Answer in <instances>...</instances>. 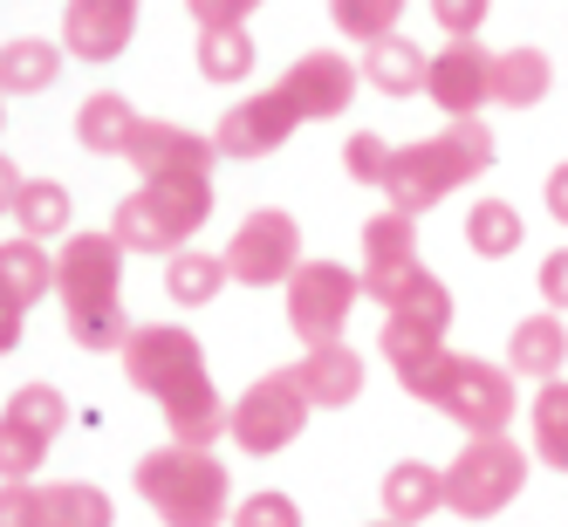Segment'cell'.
I'll use <instances>...</instances> for the list:
<instances>
[{
	"instance_id": "6da1fadb",
	"label": "cell",
	"mask_w": 568,
	"mask_h": 527,
	"mask_svg": "<svg viewBox=\"0 0 568 527\" xmlns=\"http://www.w3.org/2000/svg\"><path fill=\"white\" fill-rule=\"evenodd\" d=\"M124 377L131 391H144L158 412H165L172 425V445H213L226 438V412L233 404L220 397L213 371H206V343H199L192 330H179V322H151V330H138L124 343Z\"/></svg>"
},
{
	"instance_id": "7a4b0ae2",
	"label": "cell",
	"mask_w": 568,
	"mask_h": 527,
	"mask_svg": "<svg viewBox=\"0 0 568 527\" xmlns=\"http://www.w3.org/2000/svg\"><path fill=\"white\" fill-rule=\"evenodd\" d=\"M55 302L69 322V343H83L90 356H124L131 330V308H124V247L116 233H69L62 254H55Z\"/></svg>"
},
{
	"instance_id": "3957f363",
	"label": "cell",
	"mask_w": 568,
	"mask_h": 527,
	"mask_svg": "<svg viewBox=\"0 0 568 527\" xmlns=\"http://www.w3.org/2000/svg\"><path fill=\"white\" fill-rule=\"evenodd\" d=\"M494 131L479 124V116H459V124H445L438 138H412V144H397L390 151V179H384V199H390V213L404 220H418L432 206H445L459 185L486 179L494 172Z\"/></svg>"
},
{
	"instance_id": "277c9868",
	"label": "cell",
	"mask_w": 568,
	"mask_h": 527,
	"mask_svg": "<svg viewBox=\"0 0 568 527\" xmlns=\"http://www.w3.org/2000/svg\"><path fill=\"white\" fill-rule=\"evenodd\" d=\"M220 206V192L213 179H144L131 199H116V213H110V233H116V247L124 254H185L199 226L213 220Z\"/></svg>"
},
{
	"instance_id": "5b68a950",
	"label": "cell",
	"mask_w": 568,
	"mask_h": 527,
	"mask_svg": "<svg viewBox=\"0 0 568 527\" xmlns=\"http://www.w3.org/2000/svg\"><path fill=\"white\" fill-rule=\"evenodd\" d=\"M138 494L165 527H220L233 507V479L206 445H158L138 459Z\"/></svg>"
},
{
	"instance_id": "8992f818",
	"label": "cell",
	"mask_w": 568,
	"mask_h": 527,
	"mask_svg": "<svg viewBox=\"0 0 568 527\" xmlns=\"http://www.w3.org/2000/svg\"><path fill=\"white\" fill-rule=\"evenodd\" d=\"M527 486V453L500 432V438H466L459 459L445 466V507L459 520H494L520 500Z\"/></svg>"
},
{
	"instance_id": "52a82bcc",
	"label": "cell",
	"mask_w": 568,
	"mask_h": 527,
	"mask_svg": "<svg viewBox=\"0 0 568 527\" xmlns=\"http://www.w3.org/2000/svg\"><path fill=\"white\" fill-rule=\"evenodd\" d=\"M308 391L295 384V371H267L254 377L247 391L233 397V412H226V438L240 445V453H254V459H274V453H288V445L308 432Z\"/></svg>"
},
{
	"instance_id": "ba28073f",
	"label": "cell",
	"mask_w": 568,
	"mask_h": 527,
	"mask_svg": "<svg viewBox=\"0 0 568 527\" xmlns=\"http://www.w3.org/2000/svg\"><path fill=\"white\" fill-rule=\"evenodd\" d=\"M281 295H288V330L302 336V349H322V343H343L349 315L363 302V274L343 261H302Z\"/></svg>"
},
{
	"instance_id": "9c48e42d",
	"label": "cell",
	"mask_w": 568,
	"mask_h": 527,
	"mask_svg": "<svg viewBox=\"0 0 568 527\" xmlns=\"http://www.w3.org/2000/svg\"><path fill=\"white\" fill-rule=\"evenodd\" d=\"M302 267V226L295 213H281V206H261L233 226L226 240V274L233 281H247V288H288Z\"/></svg>"
},
{
	"instance_id": "30bf717a",
	"label": "cell",
	"mask_w": 568,
	"mask_h": 527,
	"mask_svg": "<svg viewBox=\"0 0 568 527\" xmlns=\"http://www.w3.org/2000/svg\"><path fill=\"white\" fill-rule=\"evenodd\" d=\"M438 412L453 418L466 438H500V432L514 425V412H520L514 371H500V363H479V356H459V371H453V384H445Z\"/></svg>"
},
{
	"instance_id": "8fae6325",
	"label": "cell",
	"mask_w": 568,
	"mask_h": 527,
	"mask_svg": "<svg viewBox=\"0 0 568 527\" xmlns=\"http://www.w3.org/2000/svg\"><path fill=\"white\" fill-rule=\"evenodd\" d=\"M124 158L138 165V179H213L220 144H213V131H185V124H165V116H138Z\"/></svg>"
},
{
	"instance_id": "7c38bea8",
	"label": "cell",
	"mask_w": 568,
	"mask_h": 527,
	"mask_svg": "<svg viewBox=\"0 0 568 527\" xmlns=\"http://www.w3.org/2000/svg\"><path fill=\"white\" fill-rule=\"evenodd\" d=\"M295 131H302L295 103L267 83V90H247V97L220 116V124H213V144H220V158H240V165H247V158H274Z\"/></svg>"
},
{
	"instance_id": "4fadbf2b",
	"label": "cell",
	"mask_w": 568,
	"mask_h": 527,
	"mask_svg": "<svg viewBox=\"0 0 568 527\" xmlns=\"http://www.w3.org/2000/svg\"><path fill=\"white\" fill-rule=\"evenodd\" d=\"M274 90L295 103L302 124H336V116L356 103V62L336 55V49H308V55H295L288 69H281Z\"/></svg>"
},
{
	"instance_id": "5bb4252c",
	"label": "cell",
	"mask_w": 568,
	"mask_h": 527,
	"mask_svg": "<svg viewBox=\"0 0 568 527\" xmlns=\"http://www.w3.org/2000/svg\"><path fill=\"white\" fill-rule=\"evenodd\" d=\"M425 97L445 110V124L479 116L486 103H494V49H486V42H445V49L432 55Z\"/></svg>"
},
{
	"instance_id": "9a60e30c",
	"label": "cell",
	"mask_w": 568,
	"mask_h": 527,
	"mask_svg": "<svg viewBox=\"0 0 568 527\" xmlns=\"http://www.w3.org/2000/svg\"><path fill=\"white\" fill-rule=\"evenodd\" d=\"M144 0H69L62 8V55L75 62H116L138 34Z\"/></svg>"
},
{
	"instance_id": "2e32d148",
	"label": "cell",
	"mask_w": 568,
	"mask_h": 527,
	"mask_svg": "<svg viewBox=\"0 0 568 527\" xmlns=\"http://www.w3.org/2000/svg\"><path fill=\"white\" fill-rule=\"evenodd\" d=\"M418 220H404V213H377L371 226H363V302H384L404 274H418Z\"/></svg>"
},
{
	"instance_id": "e0dca14e",
	"label": "cell",
	"mask_w": 568,
	"mask_h": 527,
	"mask_svg": "<svg viewBox=\"0 0 568 527\" xmlns=\"http://www.w3.org/2000/svg\"><path fill=\"white\" fill-rule=\"evenodd\" d=\"M295 384L308 391L315 412H343V404L363 397V356L349 343H322V349H302V363H288Z\"/></svg>"
},
{
	"instance_id": "ac0fdd59",
	"label": "cell",
	"mask_w": 568,
	"mask_h": 527,
	"mask_svg": "<svg viewBox=\"0 0 568 527\" xmlns=\"http://www.w3.org/2000/svg\"><path fill=\"white\" fill-rule=\"evenodd\" d=\"M561 363H568V322H561L555 308L520 315V322H514V336H507V371L555 384V377H561Z\"/></svg>"
},
{
	"instance_id": "d6986e66",
	"label": "cell",
	"mask_w": 568,
	"mask_h": 527,
	"mask_svg": "<svg viewBox=\"0 0 568 527\" xmlns=\"http://www.w3.org/2000/svg\"><path fill=\"white\" fill-rule=\"evenodd\" d=\"M445 507V466H425V459H397L384 473V520L397 527H418Z\"/></svg>"
},
{
	"instance_id": "ffe728a7",
	"label": "cell",
	"mask_w": 568,
	"mask_h": 527,
	"mask_svg": "<svg viewBox=\"0 0 568 527\" xmlns=\"http://www.w3.org/2000/svg\"><path fill=\"white\" fill-rule=\"evenodd\" d=\"M425 75H432V55L412 42V34H384L377 49H363V83L384 90V97H418L425 90Z\"/></svg>"
},
{
	"instance_id": "44dd1931",
	"label": "cell",
	"mask_w": 568,
	"mask_h": 527,
	"mask_svg": "<svg viewBox=\"0 0 568 527\" xmlns=\"http://www.w3.org/2000/svg\"><path fill=\"white\" fill-rule=\"evenodd\" d=\"M548 90H555V55H548V49L520 42V49H500V55H494V103L535 110Z\"/></svg>"
},
{
	"instance_id": "7402d4cb",
	"label": "cell",
	"mask_w": 568,
	"mask_h": 527,
	"mask_svg": "<svg viewBox=\"0 0 568 527\" xmlns=\"http://www.w3.org/2000/svg\"><path fill=\"white\" fill-rule=\"evenodd\" d=\"M55 75H62V42H42V34L0 42V97H42Z\"/></svg>"
},
{
	"instance_id": "603a6c76",
	"label": "cell",
	"mask_w": 568,
	"mask_h": 527,
	"mask_svg": "<svg viewBox=\"0 0 568 527\" xmlns=\"http://www.w3.org/2000/svg\"><path fill=\"white\" fill-rule=\"evenodd\" d=\"M131 131H138V110L116 90H97V97H83V110H75V138H83V151H97V158H124Z\"/></svg>"
},
{
	"instance_id": "cb8c5ba5",
	"label": "cell",
	"mask_w": 568,
	"mask_h": 527,
	"mask_svg": "<svg viewBox=\"0 0 568 527\" xmlns=\"http://www.w3.org/2000/svg\"><path fill=\"white\" fill-rule=\"evenodd\" d=\"M69 220H75V199H69V185L62 179H28L21 185V206H14V226H21V240H69Z\"/></svg>"
},
{
	"instance_id": "d4e9b609",
	"label": "cell",
	"mask_w": 568,
	"mask_h": 527,
	"mask_svg": "<svg viewBox=\"0 0 568 527\" xmlns=\"http://www.w3.org/2000/svg\"><path fill=\"white\" fill-rule=\"evenodd\" d=\"M192 62L206 83H247L261 49H254V34L247 28H199V42H192Z\"/></svg>"
},
{
	"instance_id": "484cf974",
	"label": "cell",
	"mask_w": 568,
	"mask_h": 527,
	"mask_svg": "<svg viewBox=\"0 0 568 527\" xmlns=\"http://www.w3.org/2000/svg\"><path fill=\"white\" fill-rule=\"evenodd\" d=\"M116 507L90 479H42V527H110Z\"/></svg>"
},
{
	"instance_id": "4316f807",
	"label": "cell",
	"mask_w": 568,
	"mask_h": 527,
	"mask_svg": "<svg viewBox=\"0 0 568 527\" xmlns=\"http://www.w3.org/2000/svg\"><path fill=\"white\" fill-rule=\"evenodd\" d=\"M226 254H206V247H185V254H172L165 261V295L179 302V308H206V302H220V288H226Z\"/></svg>"
},
{
	"instance_id": "83f0119b",
	"label": "cell",
	"mask_w": 568,
	"mask_h": 527,
	"mask_svg": "<svg viewBox=\"0 0 568 527\" xmlns=\"http://www.w3.org/2000/svg\"><path fill=\"white\" fill-rule=\"evenodd\" d=\"M466 247H473L479 261H507V254H520V247H527V220H520V206H507V199H479V206L466 213Z\"/></svg>"
},
{
	"instance_id": "f1b7e54d",
	"label": "cell",
	"mask_w": 568,
	"mask_h": 527,
	"mask_svg": "<svg viewBox=\"0 0 568 527\" xmlns=\"http://www.w3.org/2000/svg\"><path fill=\"white\" fill-rule=\"evenodd\" d=\"M0 281H8V288L34 308L42 295H55V254L42 247V240H0Z\"/></svg>"
},
{
	"instance_id": "f546056e",
	"label": "cell",
	"mask_w": 568,
	"mask_h": 527,
	"mask_svg": "<svg viewBox=\"0 0 568 527\" xmlns=\"http://www.w3.org/2000/svg\"><path fill=\"white\" fill-rule=\"evenodd\" d=\"M527 425H535V459L568 473V384H541L535 404H527Z\"/></svg>"
},
{
	"instance_id": "4dcf8cb0",
	"label": "cell",
	"mask_w": 568,
	"mask_h": 527,
	"mask_svg": "<svg viewBox=\"0 0 568 527\" xmlns=\"http://www.w3.org/2000/svg\"><path fill=\"white\" fill-rule=\"evenodd\" d=\"M49 432H34L28 418H14V412H0V486H14V479H34L49 466Z\"/></svg>"
},
{
	"instance_id": "1f68e13d",
	"label": "cell",
	"mask_w": 568,
	"mask_h": 527,
	"mask_svg": "<svg viewBox=\"0 0 568 527\" xmlns=\"http://www.w3.org/2000/svg\"><path fill=\"white\" fill-rule=\"evenodd\" d=\"M329 21H336V34H349V42L377 49L384 34H397L404 0H329Z\"/></svg>"
},
{
	"instance_id": "d6a6232c",
	"label": "cell",
	"mask_w": 568,
	"mask_h": 527,
	"mask_svg": "<svg viewBox=\"0 0 568 527\" xmlns=\"http://www.w3.org/2000/svg\"><path fill=\"white\" fill-rule=\"evenodd\" d=\"M390 138L384 131H349L343 138V172L356 179V185H371V192H384V179H390Z\"/></svg>"
},
{
	"instance_id": "836d02e7",
	"label": "cell",
	"mask_w": 568,
	"mask_h": 527,
	"mask_svg": "<svg viewBox=\"0 0 568 527\" xmlns=\"http://www.w3.org/2000/svg\"><path fill=\"white\" fill-rule=\"evenodd\" d=\"M8 412H14V418H28L34 432H49V438H55V432L69 425V397H62L55 384H21V391L8 397Z\"/></svg>"
},
{
	"instance_id": "e575fe53",
	"label": "cell",
	"mask_w": 568,
	"mask_h": 527,
	"mask_svg": "<svg viewBox=\"0 0 568 527\" xmlns=\"http://www.w3.org/2000/svg\"><path fill=\"white\" fill-rule=\"evenodd\" d=\"M486 14H494V0H432V21L445 28V42H479Z\"/></svg>"
},
{
	"instance_id": "d590c367",
	"label": "cell",
	"mask_w": 568,
	"mask_h": 527,
	"mask_svg": "<svg viewBox=\"0 0 568 527\" xmlns=\"http://www.w3.org/2000/svg\"><path fill=\"white\" fill-rule=\"evenodd\" d=\"M233 527H302V507L288 494H247V507L233 514Z\"/></svg>"
},
{
	"instance_id": "8d00e7d4",
	"label": "cell",
	"mask_w": 568,
	"mask_h": 527,
	"mask_svg": "<svg viewBox=\"0 0 568 527\" xmlns=\"http://www.w3.org/2000/svg\"><path fill=\"white\" fill-rule=\"evenodd\" d=\"M0 527H42V479L0 486Z\"/></svg>"
},
{
	"instance_id": "74e56055",
	"label": "cell",
	"mask_w": 568,
	"mask_h": 527,
	"mask_svg": "<svg viewBox=\"0 0 568 527\" xmlns=\"http://www.w3.org/2000/svg\"><path fill=\"white\" fill-rule=\"evenodd\" d=\"M254 8H261V0H185L192 28H247Z\"/></svg>"
},
{
	"instance_id": "f35d334b",
	"label": "cell",
	"mask_w": 568,
	"mask_h": 527,
	"mask_svg": "<svg viewBox=\"0 0 568 527\" xmlns=\"http://www.w3.org/2000/svg\"><path fill=\"white\" fill-rule=\"evenodd\" d=\"M21 330H28V302L0 281V356H14L21 349Z\"/></svg>"
},
{
	"instance_id": "ab89813d",
	"label": "cell",
	"mask_w": 568,
	"mask_h": 527,
	"mask_svg": "<svg viewBox=\"0 0 568 527\" xmlns=\"http://www.w3.org/2000/svg\"><path fill=\"white\" fill-rule=\"evenodd\" d=\"M541 302H548L555 315H568V247H555V254L541 261Z\"/></svg>"
},
{
	"instance_id": "60d3db41",
	"label": "cell",
	"mask_w": 568,
	"mask_h": 527,
	"mask_svg": "<svg viewBox=\"0 0 568 527\" xmlns=\"http://www.w3.org/2000/svg\"><path fill=\"white\" fill-rule=\"evenodd\" d=\"M21 185H28V179L14 172V158H0V220H8V213L21 206Z\"/></svg>"
},
{
	"instance_id": "b9f144b4",
	"label": "cell",
	"mask_w": 568,
	"mask_h": 527,
	"mask_svg": "<svg viewBox=\"0 0 568 527\" xmlns=\"http://www.w3.org/2000/svg\"><path fill=\"white\" fill-rule=\"evenodd\" d=\"M548 213H555V220L568 226V158H561V165L548 172Z\"/></svg>"
},
{
	"instance_id": "7bdbcfd3",
	"label": "cell",
	"mask_w": 568,
	"mask_h": 527,
	"mask_svg": "<svg viewBox=\"0 0 568 527\" xmlns=\"http://www.w3.org/2000/svg\"><path fill=\"white\" fill-rule=\"evenodd\" d=\"M371 527H397V520H371Z\"/></svg>"
},
{
	"instance_id": "ee69618b",
	"label": "cell",
	"mask_w": 568,
	"mask_h": 527,
	"mask_svg": "<svg viewBox=\"0 0 568 527\" xmlns=\"http://www.w3.org/2000/svg\"><path fill=\"white\" fill-rule=\"evenodd\" d=\"M0 116H8V97H0Z\"/></svg>"
}]
</instances>
